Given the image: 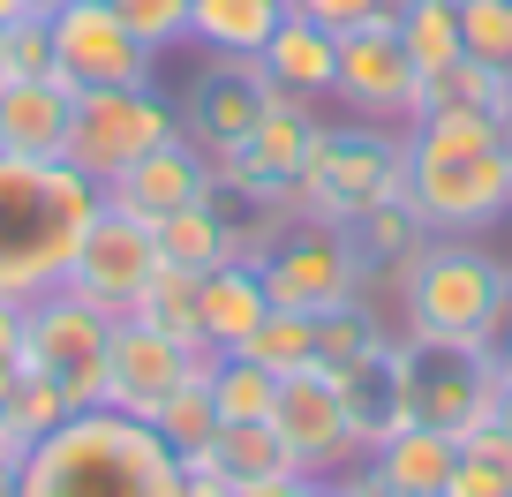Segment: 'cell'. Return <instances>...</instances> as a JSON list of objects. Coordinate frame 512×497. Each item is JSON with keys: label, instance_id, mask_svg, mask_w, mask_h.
I'll return each instance as SVG.
<instances>
[{"label": "cell", "instance_id": "24", "mask_svg": "<svg viewBox=\"0 0 512 497\" xmlns=\"http://www.w3.org/2000/svg\"><path fill=\"white\" fill-rule=\"evenodd\" d=\"M272 400H279V377L256 354H219L211 362V407H219V422H272Z\"/></svg>", "mask_w": 512, "mask_h": 497}, {"label": "cell", "instance_id": "37", "mask_svg": "<svg viewBox=\"0 0 512 497\" xmlns=\"http://www.w3.org/2000/svg\"><path fill=\"white\" fill-rule=\"evenodd\" d=\"M16 377H23V354H8V347H0V407H8V392H16Z\"/></svg>", "mask_w": 512, "mask_h": 497}, {"label": "cell", "instance_id": "8", "mask_svg": "<svg viewBox=\"0 0 512 497\" xmlns=\"http://www.w3.org/2000/svg\"><path fill=\"white\" fill-rule=\"evenodd\" d=\"M46 31H53V76L68 91L151 83V68H159V53L136 46V31L113 16L106 0H61V8H46Z\"/></svg>", "mask_w": 512, "mask_h": 497}, {"label": "cell", "instance_id": "30", "mask_svg": "<svg viewBox=\"0 0 512 497\" xmlns=\"http://www.w3.org/2000/svg\"><path fill=\"white\" fill-rule=\"evenodd\" d=\"M460 46L475 61L512 68V0H460Z\"/></svg>", "mask_w": 512, "mask_h": 497}, {"label": "cell", "instance_id": "5", "mask_svg": "<svg viewBox=\"0 0 512 497\" xmlns=\"http://www.w3.org/2000/svg\"><path fill=\"white\" fill-rule=\"evenodd\" d=\"M166 136H181V113L166 106L159 83H98V91H76V106H68V151L61 159L106 189L144 151H159Z\"/></svg>", "mask_w": 512, "mask_h": 497}, {"label": "cell", "instance_id": "7", "mask_svg": "<svg viewBox=\"0 0 512 497\" xmlns=\"http://www.w3.org/2000/svg\"><path fill=\"white\" fill-rule=\"evenodd\" d=\"M272 430H279V445H287L294 475H317L324 482V475H347L354 460H369L362 430H354V415H347V392H339V377L324 362L287 369V377H279Z\"/></svg>", "mask_w": 512, "mask_h": 497}, {"label": "cell", "instance_id": "45", "mask_svg": "<svg viewBox=\"0 0 512 497\" xmlns=\"http://www.w3.org/2000/svg\"><path fill=\"white\" fill-rule=\"evenodd\" d=\"M0 83H8V68H0Z\"/></svg>", "mask_w": 512, "mask_h": 497}, {"label": "cell", "instance_id": "31", "mask_svg": "<svg viewBox=\"0 0 512 497\" xmlns=\"http://www.w3.org/2000/svg\"><path fill=\"white\" fill-rule=\"evenodd\" d=\"M0 68H8V83H16V76H53V31H46V16L0 23Z\"/></svg>", "mask_w": 512, "mask_h": 497}, {"label": "cell", "instance_id": "26", "mask_svg": "<svg viewBox=\"0 0 512 497\" xmlns=\"http://www.w3.org/2000/svg\"><path fill=\"white\" fill-rule=\"evenodd\" d=\"M241 354H256L272 377L309 369V362H317V317H309V309H264V324L249 332V347H241Z\"/></svg>", "mask_w": 512, "mask_h": 497}, {"label": "cell", "instance_id": "1", "mask_svg": "<svg viewBox=\"0 0 512 497\" xmlns=\"http://www.w3.org/2000/svg\"><path fill=\"white\" fill-rule=\"evenodd\" d=\"M512 121L430 106L407 121V204L430 234H490L512 211Z\"/></svg>", "mask_w": 512, "mask_h": 497}, {"label": "cell", "instance_id": "20", "mask_svg": "<svg viewBox=\"0 0 512 497\" xmlns=\"http://www.w3.org/2000/svg\"><path fill=\"white\" fill-rule=\"evenodd\" d=\"M151 234H159V257H166V264H181V272H211V264H219V249H226L219 189L196 196V204H181V211H166Z\"/></svg>", "mask_w": 512, "mask_h": 497}, {"label": "cell", "instance_id": "3", "mask_svg": "<svg viewBox=\"0 0 512 497\" xmlns=\"http://www.w3.org/2000/svg\"><path fill=\"white\" fill-rule=\"evenodd\" d=\"M98 204H106V189L68 159H8L0 151V294L31 302V294L61 287Z\"/></svg>", "mask_w": 512, "mask_h": 497}, {"label": "cell", "instance_id": "32", "mask_svg": "<svg viewBox=\"0 0 512 497\" xmlns=\"http://www.w3.org/2000/svg\"><path fill=\"white\" fill-rule=\"evenodd\" d=\"M445 497H512V467L482 460V452H460L445 475Z\"/></svg>", "mask_w": 512, "mask_h": 497}, {"label": "cell", "instance_id": "6", "mask_svg": "<svg viewBox=\"0 0 512 497\" xmlns=\"http://www.w3.org/2000/svg\"><path fill=\"white\" fill-rule=\"evenodd\" d=\"M106 332H113V317L98 302H83V294L61 279V287H46V294L23 302L16 354H23V369L53 377L76 407H98L106 400Z\"/></svg>", "mask_w": 512, "mask_h": 497}, {"label": "cell", "instance_id": "12", "mask_svg": "<svg viewBox=\"0 0 512 497\" xmlns=\"http://www.w3.org/2000/svg\"><path fill=\"white\" fill-rule=\"evenodd\" d=\"M151 272H159V234H151L144 219H128V211L98 204V219L83 226L76 257H68V287H76L83 302H98L106 317H128Z\"/></svg>", "mask_w": 512, "mask_h": 497}, {"label": "cell", "instance_id": "13", "mask_svg": "<svg viewBox=\"0 0 512 497\" xmlns=\"http://www.w3.org/2000/svg\"><path fill=\"white\" fill-rule=\"evenodd\" d=\"M279 83L264 76V61L256 53H211V68L189 83V98H181V136H189L204 159H226V151H241V136L256 129V113H264V98H272Z\"/></svg>", "mask_w": 512, "mask_h": 497}, {"label": "cell", "instance_id": "22", "mask_svg": "<svg viewBox=\"0 0 512 497\" xmlns=\"http://www.w3.org/2000/svg\"><path fill=\"white\" fill-rule=\"evenodd\" d=\"M392 23H400V46L422 76H437V68H452L467 53L460 46V0H407Z\"/></svg>", "mask_w": 512, "mask_h": 497}, {"label": "cell", "instance_id": "25", "mask_svg": "<svg viewBox=\"0 0 512 497\" xmlns=\"http://www.w3.org/2000/svg\"><path fill=\"white\" fill-rule=\"evenodd\" d=\"M219 362V354H211ZM151 430L166 437V445L181 452V460H196V452H211V437H219V407H211V369H196L189 385L174 392V400L151 415Z\"/></svg>", "mask_w": 512, "mask_h": 497}, {"label": "cell", "instance_id": "39", "mask_svg": "<svg viewBox=\"0 0 512 497\" xmlns=\"http://www.w3.org/2000/svg\"><path fill=\"white\" fill-rule=\"evenodd\" d=\"M16 16H46L38 0H0V23H16Z\"/></svg>", "mask_w": 512, "mask_h": 497}, {"label": "cell", "instance_id": "15", "mask_svg": "<svg viewBox=\"0 0 512 497\" xmlns=\"http://www.w3.org/2000/svg\"><path fill=\"white\" fill-rule=\"evenodd\" d=\"M68 91L61 76H16L0 83V151L8 159H61L68 151Z\"/></svg>", "mask_w": 512, "mask_h": 497}, {"label": "cell", "instance_id": "44", "mask_svg": "<svg viewBox=\"0 0 512 497\" xmlns=\"http://www.w3.org/2000/svg\"><path fill=\"white\" fill-rule=\"evenodd\" d=\"M38 8H61V0H38Z\"/></svg>", "mask_w": 512, "mask_h": 497}, {"label": "cell", "instance_id": "2", "mask_svg": "<svg viewBox=\"0 0 512 497\" xmlns=\"http://www.w3.org/2000/svg\"><path fill=\"white\" fill-rule=\"evenodd\" d=\"M181 452L121 407H76L31 437L16 460V497H181Z\"/></svg>", "mask_w": 512, "mask_h": 497}, {"label": "cell", "instance_id": "36", "mask_svg": "<svg viewBox=\"0 0 512 497\" xmlns=\"http://www.w3.org/2000/svg\"><path fill=\"white\" fill-rule=\"evenodd\" d=\"M16 339H23V302H16V294H0V347L16 354Z\"/></svg>", "mask_w": 512, "mask_h": 497}, {"label": "cell", "instance_id": "21", "mask_svg": "<svg viewBox=\"0 0 512 497\" xmlns=\"http://www.w3.org/2000/svg\"><path fill=\"white\" fill-rule=\"evenodd\" d=\"M128 317H144V324H159L166 339H181V347H204V324H196V272H181V264H166L159 257V272L144 279V294H136V309Z\"/></svg>", "mask_w": 512, "mask_h": 497}, {"label": "cell", "instance_id": "28", "mask_svg": "<svg viewBox=\"0 0 512 497\" xmlns=\"http://www.w3.org/2000/svg\"><path fill=\"white\" fill-rule=\"evenodd\" d=\"M68 415H76V400H68L53 377H38V369H23L16 392H8V407H0V422H8L23 445H31V437H46L53 422H68Z\"/></svg>", "mask_w": 512, "mask_h": 497}, {"label": "cell", "instance_id": "10", "mask_svg": "<svg viewBox=\"0 0 512 497\" xmlns=\"http://www.w3.org/2000/svg\"><path fill=\"white\" fill-rule=\"evenodd\" d=\"M256 279H264V302L272 309H309V317H324V309L354 302V249H347V234H339L332 219H294L287 241L256 264Z\"/></svg>", "mask_w": 512, "mask_h": 497}, {"label": "cell", "instance_id": "4", "mask_svg": "<svg viewBox=\"0 0 512 497\" xmlns=\"http://www.w3.org/2000/svg\"><path fill=\"white\" fill-rule=\"evenodd\" d=\"M512 324V272L467 234H430L400 287V339L452 354H490Z\"/></svg>", "mask_w": 512, "mask_h": 497}, {"label": "cell", "instance_id": "27", "mask_svg": "<svg viewBox=\"0 0 512 497\" xmlns=\"http://www.w3.org/2000/svg\"><path fill=\"white\" fill-rule=\"evenodd\" d=\"M384 317L369 302H339V309H324L317 317V362L324 369H347V362H362V354H377L384 347Z\"/></svg>", "mask_w": 512, "mask_h": 497}, {"label": "cell", "instance_id": "14", "mask_svg": "<svg viewBox=\"0 0 512 497\" xmlns=\"http://www.w3.org/2000/svg\"><path fill=\"white\" fill-rule=\"evenodd\" d=\"M196 196H211V159L189 144V136H166L159 151H144L128 174L106 181V204L128 211V219H144V226H159L166 211L196 204Z\"/></svg>", "mask_w": 512, "mask_h": 497}, {"label": "cell", "instance_id": "34", "mask_svg": "<svg viewBox=\"0 0 512 497\" xmlns=\"http://www.w3.org/2000/svg\"><path fill=\"white\" fill-rule=\"evenodd\" d=\"M234 497H347V490L317 475H264V482H234Z\"/></svg>", "mask_w": 512, "mask_h": 497}, {"label": "cell", "instance_id": "19", "mask_svg": "<svg viewBox=\"0 0 512 497\" xmlns=\"http://www.w3.org/2000/svg\"><path fill=\"white\" fill-rule=\"evenodd\" d=\"M430 106H475V113H497V121H512V68L460 53L452 68H437V76L415 83V113H430Z\"/></svg>", "mask_w": 512, "mask_h": 497}, {"label": "cell", "instance_id": "17", "mask_svg": "<svg viewBox=\"0 0 512 497\" xmlns=\"http://www.w3.org/2000/svg\"><path fill=\"white\" fill-rule=\"evenodd\" d=\"M264 76L279 83V91H294V98H332V76H339V38L324 31V23H309V16H279V31L264 38Z\"/></svg>", "mask_w": 512, "mask_h": 497}, {"label": "cell", "instance_id": "29", "mask_svg": "<svg viewBox=\"0 0 512 497\" xmlns=\"http://www.w3.org/2000/svg\"><path fill=\"white\" fill-rule=\"evenodd\" d=\"M106 8L136 31V46H151V53L189 46V0H106Z\"/></svg>", "mask_w": 512, "mask_h": 497}, {"label": "cell", "instance_id": "16", "mask_svg": "<svg viewBox=\"0 0 512 497\" xmlns=\"http://www.w3.org/2000/svg\"><path fill=\"white\" fill-rule=\"evenodd\" d=\"M264 279L249 272V264H211V272H196V324H204V347L211 354H241L249 347V332L264 324Z\"/></svg>", "mask_w": 512, "mask_h": 497}, {"label": "cell", "instance_id": "11", "mask_svg": "<svg viewBox=\"0 0 512 497\" xmlns=\"http://www.w3.org/2000/svg\"><path fill=\"white\" fill-rule=\"evenodd\" d=\"M415 83H422V68L407 61L392 16H369V23H354V31H339L332 98L347 113H362V121H415Z\"/></svg>", "mask_w": 512, "mask_h": 497}, {"label": "cell", "instance_id": "9", "mask_svg": "<svg viewBox=\"0 0 512 497\" xmlns=\"http://www.w3.org/2000/svg\"><path fill=\"white\" fill-rule=\"evenodd\" d=\"M196 369H211V347L189 354L181 339H166L159 324L113 317V332H106V400H98V407H121V415L151 422Z\"/></svg>", "mask_w": 512, "mask_h": 497}, {"label": "cell", "instance_id": "38", "mask_svg": "<svg viewBox=\"0 0 512 497\" xmlns=\"http://www.w3.org/2000/svg\"><path fill=\"white\" fill-rule=\"evenodd\" d=\"M16 460H23V437L8 430V422H0V467H16Z\"/></svg>", "mask_w": 512, "mask_h": 497}, {"label": "cell", "instance_id": "46", "mask_svg": "<svg viewBox=\"0 0 512 497\" xmlns=\"http://www.w3.org/2000/svg\"><path fill=\"white\" fill-rule=\"evenodd\" d=\"M505 144H512V129H505Z\"/></svg>", "mask_w": 512, "mask_h": 497}, {"label": "cell", "instance_id": "18", "mask_svg": "<svg viewBox=\"0 0 512 497\" xmlns=\"http://www.w3.org/2000/svg\"><path fill=\"white\" fill-rule=\"evenodd\" d=\"M287 0H189V46L204 53H264Z\"/></svg>", "mask_w": 512, "mask_h": 497}, {"label": "cell", "instance_id": "23", "mask_svg": "<svg viewBox=\"0 0 512 497\" xmlns=\"http://www.w3.org/2000/svg\"><path fill=\"white\" fill-rule=\"evenodd\" d=\"M211 467H226V482H264V475H294L287 445H279L272 422H219V437H211L204 452Z\"/></svg>", "mask_w": 512, "mask_h": 497}, {"label": "cell", "instance_id": "40", "mask_svg": "<svg viewBox=\"0 0 512 497\" xmlns=\"http://www.w3.org/2000/svg\"><path fill=\"white\" fill-rule=\"evenodd\" d=\"M490 354H497V369H505V377H512V324H505V332H497V347H490Z\"/></svg>", "mask_w": 512, "mask_h": 497}, {"label": "cell", "instance_id": "33", "mask_svg": "<svg viewBox=\"0 0 512 497\" xmlns=\"http://www.w3.org/2000/svg\"><path fill=\"white\" fill-rule=\"evenodd\" d=\"M294 16H309V23H324V31H354V23H369V16H384V0H287Z\"/></svg>", "mask_w": 512, "mask_h": 497}, {"label": "cell", "instance_id": "41", "mask_svg": "<svg viewBox=\"0 0 512 497\" xmlns=\"http://www.w3.org/2000/svg\"><path fill=\"white\" fill-rule=\"evenodd\" d=\"M497 430L512 437V377H505V400H497Z\"/></svg>", "mask_w": 512, "mask_h": 497}, {"label": "cell", "instance_id": "43", "mask_svg": "<svg viewBox=\"0 0 512 497\" xmlns=\"http://www.w3.org/2000/svg\"><path fill=\"white\" fill-rule=\"evenodd\" d=\"M400 8H407V0H384V16H400Z\"/></svg>", "mask_w": 512, "mask_h": 497}, {"label": "cell", "instance_id": "35", "mask_svg": "<svg viewBox=\"0 0 512 497\" xmlns=\"http://www.w3.org/2000/svg\"><path fill=\"white\" fill-rule=\"evenodd\" d=\"M181 497H234V482H226V467H211L204 452H196V460L181 467Z\"/></svg>", "mask_w": 512, "mask_h": 497}, {"label": "cell", "instance_id": "42", "mask_svg": "<svg viewBox=\"0 0 512 497\" xmlns=\"http://www.w3.org/2000/svg\"><path fill=\"white\" fill-rule=\"evenodd\" d=\"M0 497H16V467H0Z\"/></svg>", "mask_w": 512, "mask_h": 497}]
</instances>
